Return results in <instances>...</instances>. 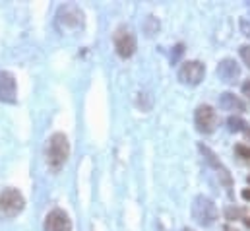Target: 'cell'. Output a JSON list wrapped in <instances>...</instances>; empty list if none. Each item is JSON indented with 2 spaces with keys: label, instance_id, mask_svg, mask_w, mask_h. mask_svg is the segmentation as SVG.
Here are the masks:
<instances>
[{
  "label": "cell",
  "instance_id": "obj_1",
  "mask_svg": "<svg viewBox=\"0 0 250 231\" xmlns=\"http://www.w3.org/2000/svg\"><path fill=\"white\" fill-rule=\"evenodd\" d=\"M45 156H47V165H49L55 173L62 169V165L66 163V160H68V156H70V144H68V138L64 136L62 132H55V134L49 138Z\"/></svg>",
  "mask_w": 250,
  "mask_h": 231
},
{
  "label": "cell",
  "instance_id": "obj_2",
  "mask_svg": "<svg viewBox=\"0 0 250 231\" xmlns=\"http://www.w3.org/2000/svg\"><path fill=\"white\" fill-rule=\"evenodd\" d=\"M25 208L23 194L18 188H6L0 192V220H12Z\"/></svg>",
  "mask_w": 250,
  "mask_h": 231
},
{
  "label": "cell",
  "instance_id": "obj_3",
  "mask_svg": "<svg viewBox=\"0 0 250 231\" xmlns=\"http://www.w3.org/2000/svg\"><path fill=\"white\" fill-rule=\"evenodd\" d=\"M217 206L213 204V200L211 198H208V196H204V194H200V196H196L194 198V202H192V218L200 224V226H211L215 220H217Z\"/></svg>",
  "mask_w": 250,
  "mask_h": 231
},
{
  "label": "cell",
  "instance_id": "obj_4",
  "mask_svg": "<svg viewBox=\"0 0 250 231\" xmlns=\"http://www.w3.org/2000/svg\"><path fill=\"white\" fill-rule=\"evenodd\" d=\"M113 43H115V51L119 53V57L130 58L136 53V35L130 27L121 25L115 35H113Z\"/></svg>",
  "mask_w": 250,
  "mask_h": 231
},
{
  "label": "cell",
  "instance_id": "obj_5",
  "mask_svg": "<svg viewBox=\"0 0 250 231\" xmlns=\"http://www.w3.org/2000/svg\"><path fill=\"white\" fill-rule=\"evenodd\" d=\"M194 124H196V130L202 132V134H211L217 124H219V118L217 113L211 105H200L194 113Z\"/></svg>",
  "mask_w": 250,
  "mask_h": 231
},
{
  "label": "cell",
  "instance_id": "obj_6",
  "mask_svg": "<svg viewBox=\"0 0 250 231\" xmlns=\"http://www.w3.org/2000/svg\"><path fill=\"white\" fill-rule=\"evenodd\" d=\"M57 22L62 29H78L83 25V12L76 4H64L59 8Z\"/></svg>",
  "mask_w": 250,
  "mask_h": 231
},
{
  "label": "cell",
  "instance_id": "obj_7",
  "mask_svg": "<svg viewBox=\"0 0 250 231\" xmlns=\"http://www.w3.org/2000/svg\"><path fill=\"white\" fill-rule=\"evenodd\" d=\"M206 76V66L200 60H187L179 68V80L185 86H198Z\"/></svg>",
  "mask_w": 250,
  "mask_h": 231
},
{
  "label": "cell",
  "instance_id": "obj_8",
  "mask_svg": "<svg viewBox=\"0 0 250 231\" xmlns=\"http://www.w3.org/2000/svg\"><path fill=\"white\" fill-rule=\"evenodd\" d=\"M18 99V84L12 72L0 70V101L2 103H16Z\"/></svg>",
  "mask_w": 250,
  "mask_h": 231
},
{
  "label": "cell",
  "instance_id": "obj_9",
  "mask_svg": "<svg viewBox=\"0 0 250 231\" xmlns=\"http://www.w3.org/2000/svg\"><path fill=\"white\" fill-rule=\"evenodd\" d=\"M45 231H72V222L68 214L61 208L49 212L45 218Z\"/></svg>",
  "mask_w": 250,
  "mask_h": 231
},
{
  "label": "cell",
  "instance_id": "obj_10",
  "mask_svg": "<svg viewBox=\"0 0 250 231\" xmlns=\"http://www.w3.org/2000/svg\"><path fill=\"white\" fill-rule=\"evenodd\" d=\"M217 76L225 84H235L239 80V76H241V66L233 58H223L217 64Z\"/></svg>",
  "mask_w": 250,
  "mask_h": 231
},
{
  "label": "cell",
  "instance_id": "obj_11",
  "mask_svg": "<svg viewBox=\"0 0 250 231\" xmlns=\"http://www.w3.org/2000/svg\"><path fill=\"white\" fill-rule=\"evenodd\" d=\"M198 148H200V152H202L204 160H206V162H208V163H209V165H211V167L217 171V175L221 177V181H223V183H225V185L231 188V173H229V169H227V167H225V165H223V163L217 160V156H215V154H213V152H211L208 146L200 144Z\"/></svg>",
  "mask_w": 250,
  "mask_h": 231
},
{
  "label": "cell",
  "instance_id": "obj_12",
  "mask_svg": "<svg viewBox=\"0 0 250 231\" xmlns=\"http://www.w3.org/2000/svg\"><path fill=\"white\" fill-rule=\"evenodd\" d=\"M219 107H221L223 111H231V113H243V111H247V103H245L239 95H235V93H231V92L221 93V97H219Z\"/></svg>",
  "mask_w": 250,
  "mask_h": 231
},
{
  "label": "cell",
  "instance_id": "obj_13",
  "mask_svg": "<svg viewBox=\"0 0 250 231\" xmlns=\"http://www.w3.org/2000/svg\"><path fill=\"white\" fill-rule=\"evenodd\" d=\"M227 124H229V130H231V132H245V134H247V136L250 138L249 122H247V120H243L241 116L231 115L229 118H227Z\"/></svg>",
  "mask_w": 250,
  "mask_h": 231
},
{
  "label": "cell",
  "instance_id": "obj_14",
  "mask_svg": "<svg viewBox=\"0 0 250 231\" xmlns=\"http://www.w3.org/2000/svg\"><path fill=\"white\" fill-rule=\"evenodd\" d=\"M235 152L239 154V158H243V160H250V146L237 144V146H235Z\"/></svg>",
  "mask_w": 250,
  "mask_h": 231
},
{
  "label": "cell",
  "instance_id": "obj_15",
  "mask_svg": "<svg viewBox=\"0 0 250 231\" xmlns=\"http://www.w3.org/2000/svg\"><path fill=\"white\" fill-rule=\"evenodd\" d=\"M241 31H243V35L250 37V16L241 18Z\"/></svg>",
  "mask_w": 250,
  "mask_h": 231
},
{
  "label": "cell",
  "instance_id": "obj_16",
  "mask_svg": "<svg viewBox=\"0 0 250 231\" xmlns=\"http://www.w3.org/2000/svg\"><path fill=\"white\" fill-rule=\"evenodd\" d=\"M241 58L245 60V64L250 68V45H243L241 47Z\"/></svg>",
  "mask_w": 250,
  "mask_h": 231
},
{
  "label": "cell",
  "instance_id": "obj_17",
  "mask_svg": "<svg viewBox=\"0 0 250 231\" xmlns=\"http://www.w3.org/2000/svg\"><path fill=\"white\" fill-rule=\"evenodd\" d=\"M243 93L250 99V80H247V82L243 84Z\"/></svg>",
  "mask_w": 250,
  "mask_h": 231
},
{
  "label": "cell",
  "instance_id": "obj_18",
  "mask_svg": "<svg viewBox=\"0 0 250 231\" xmlns=\"http://www.w3.org/2000/svg\"><path fill=\"white\" fill-rule=\"evenodd\" d=\"M241 196H243L245 200H250V188H245V190L241 192Z\"/></svg>",
  "mask_w": 250,
  "mask_h": 231
},
{
  "label": "cell",
  "instance_id": "obj_19",
  "mask_svg": "<svg viewBox=\"0 0 250 231\" xmlns=\"http://www.w3.org/2000/svg\"><path fill=\"white\" fill-rule=\"evenodd\" d=\"M245 226H247V228L250 230V218H245Z\"/></svg>",
  "mask_w": 250,
  "mask_h": 231
},
{
  "label": "cell",
  "instance_id": "obj_20",
  "mask_svg": "<svg viewBox=\"0 0 250 231\" xmlns=\"http://www.w3.org/2000/svg\"><path fill=\"white\" fill-rule=\"evenodd\" d=\"M223 231H237V230H233V228H229V226H227V228H225Z\"/></svg>",
  "mask_w": 250,
  "mask_h": 231
},
{
  "label": "cell",
  "instance_id": "obj_21",
  "mask_svg": "<svg viewBox=\"0 0 250 231\" xmlns=\"http://www.w3.org/2000/svg\"><path fill=\"white\" fill-rule=\"evenodd\" d=\"M183 231H194V230H190V228H185V230H183Z\"/></svg>",
  "mask_w": 250,
  "mask_h": 231
},
{
  "label": "cell",
  "instance_id": "obj_22",
  "mask_svg": "<svg viewBox=\"0 0 250 231\" xmlns=\"http://www.w3.org/2000/svg\"><path fill=\"white\" fill-rule=\"evenodd\" d=\"M247 181H249V185H250V177H249V179H247Z\"/></svg>",
  "mask_w": 250,
  "mask_h": 231
}]
</instances>
